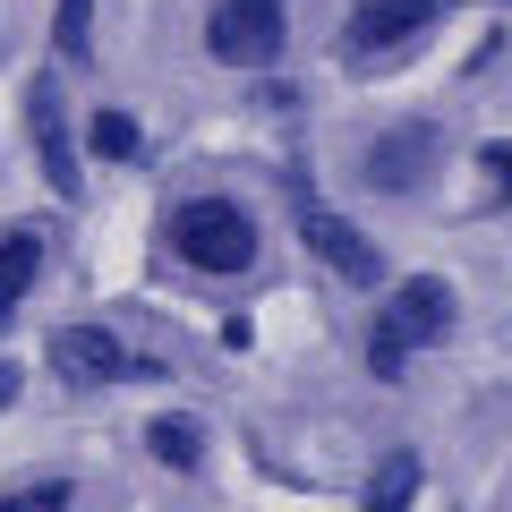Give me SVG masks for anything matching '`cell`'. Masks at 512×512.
Masks as SVG:
<instances>
[{"mask_svg": "<svg viewBox=\"0 0 512 512\" xmlns=\"http://www.w3.org/2000/svg\"><path fill=\"white\" fill-rule=\"evenodd\" d=\"M163 256L197 282H248L265 265V222L231 188H188L163 205Z\"/></svg>", "mask_w": 512, "mask_h": 512, "instance_id": "6da1fadb", "label": "cell"}, {"mask_svg": "<svg viewBox=\"0 0 512 512\" xmlns=\"http://www.w3.org/2000/svg\"><path fill=\"white\" fill-rule=\"evenodd\" d=\"M282 197H291V222H299V239H308V256L325 265L333 282H350V291H384V282H393L376 239L316 197V171H308V163H282Z\"/></svg>", "mask_w": 512, "mask_h": 512, "instance_id": "7a4b0ae2", "label": "cell"}, {"mask_svg": "<svg viewBox=\"0 0 512 512\" xmlns=\"http://www.w3.org/2000/svg\"><path fill=\"white\" fill-rule=\"evenodd\" d=\"M436 171H444V128L436 120H393V128H376V137L359 146V188L384 197V205L427 197Z\"/></svg>", "mask_w": 512, "mask_h": 512, "instance_id": "3957f363", "label": "cell"}, {"mask_svg": "<svg viewBox=\"0 0 512 512\" xmlns=\"http://www.w3.org/2000/svg\"><path fill=\"white\" fill-rule=\"evenodd\" d=\"M52 376L69 384V393H111V384H163L171 359L128 350L111 325H60L52 333Z\"/></svg>", "mask_w": 512, "mask_h": 512, "instance_id": "277c9868", "label": "cell"}, {"mask_svg": "<svg viewBox=\"0 0 512 512\" xmlns=\"http://www.w3.org/2000/svg\"><path fill=\"white\" fill-rule=\"evenodd\" d=\"M444 18H453V0H359L342 18V35H333V52H342L350 69H376V60L419 52Z\"/></svg>", "mask_w": 512, "mask_h": 512, "instance_id": "5b68a950", "label": "cell"}, {"mask_svg": "<svg viewBox=\"0 0 512 512\" xmlns=\"http://www.w3.org/2000/svg\"><path fill=\"white\" fill-rule=\"evenodd\" d=\"M18 120H26V146H35L43 188H52V197H77V188H86V163H77V120H69L60 69H35L18 86Z\"/></svg>", "mask_w": 512, "mask_h": 512, "instance_id": "8992f818", "label": "cell"}, {"mask_svg": "<svg viewBox=\"0 0 512 512\" xmlns=\"http://www.w3.org/2000/svg\"><path fill=\"white\" fill-rule=\"evenodd\" d=\"M205 52L222 69H274L291 52V9H265V0H214L205 9Z\"/></svg>", "mask_w": 512, "mask_h": 512, "instance_id": "52a82bcc", "label": "cell"}, {"mask_svg": "<svg viewBox=\"0 0 512 512\" xmlns=\"http://www.w3.org/2000/svg\"><path fill=\"white\" fill-rule=\"evenodd\" d=\"M376 316L402 333L410 350H436V342H453L461 299H453V282H444V274H410V282H384V308Z\"/></svg>", "mask_w": 512, "mask_h": 512, "instance_id": "ba28073f", "label": "cell"}, {"mask_svg": "<svg viewBox=\"0 0 512 512\" xmlns=\"http://www.w3.org/2000/svg\"><path fill=\"white\" fill-rule=\"evenodd\" d=\"M43 265H52V231L18 214L9 231H0V333L18 325V308L43 291Z\"/></svg>", "mask_w": 512, "mask_h": 512, "instance_id": "9c48e42d", "label": "cell"}, {"mask_svg": "<svg viewBox=\"0 0 512 512\" xmlns=\"http://www.w3.org/2000/svg\"><path fill=\"white\" fill-rule=\"evenodd\" d=\"M146 461L171 470V478L205 470V419H197V410H154V419H146Z\"/></svg>", "mask_w": 512, "mask_h": 512, "instance_id": "30bf717a", "label": "cell"}, {"mask_svg": "<svg viewBox=\"0 0 512 512\" xmlns=\"http://www.w3.org/2000/svg\"><path fill=\"white\" fill-rule=\"evenodd\" d=\"M77 154H94V163H146V128H137V111H120V103L86 111V137H77Z\"/></svg>", "mask_w": 512, "mask_h": 512, "instance_id": "8fae6325", "label": "cell"}, {"mask_svg": "<svg viewBox=\"0 0 512 512\" xmlns=\"http://www.w3.org/2000/svg\"><path fill=\"white\" fill-rule=\"evenodd\" d=\"M419 487H427V461L419 453H384L376 470H367V504L359 512H410V504H419Z\"/></svg>", "mask_w": 512, "mask_h": 512, "instance_id": "7c38bea8", "label": "cell"}, {"mask_svg": "<svg viewBox=\"0 0 512 512\" xmlns=\"http://www.w3.org/2000/svg\"><path fill=\"white\" fill-rule=\"evenodd\" d=\"M52 60L60 69L94 60V0H52Z\"/></svg>", "mask_w": 512, "mask_h": 512, "instance_id": "4fadbf2b", "label": "cell"}, {"mask_svg": "<svg viewBox=\"0 0 512 512\" xmlns=\"http://www.w3.org/2000/svg\"><path fill=\"white\" fill-rule=\"evenodd\" d=\"M77 504V478H18V487H0V512H69Z\"/></svg>", "mask_w": 512, "mask_h": 512, "instance_id": "5bb4252c", "label": "cell"}, {"mask_svg": "<svg viewBox=\"0 0 512 512\" xmlns=\"http://www.w3.org/2000/svg\"><path fill=\"white\" fill-rule=\"evenodd\" d=\"M410 359H419V350H410L402 333L384 325V316H367V376H376V384H402V376H410Z\"/></svg>", "mask_w": 512, "mask_h": 512, "instance_id": "9a60e30c", "label": "cell"}, {"mask_svg": "<svg viewBox=\"0 0 512 512\" xmlns=\"http://www.w3.org/2000/svg\"><path fill=\"white\" fill-rule=\"evenodd\" d=\"M478 180H487V205H495V214H512V137L478 146Z\"/></svg>", "mask_w": 512, "mask_h": 512, "instance_id": "2e32d148", "label": "cell"}, {"mask_svg": "<svg viewBox=\"0 0 512 512\" xmlns=\"http://www.w3.org/2000/svg\"><path fill=\"white\" fill-rule=\"evenodd\" d=\"M9 402H18V367L0 359V410H9Z\"/></svg>", "mask_w": 512, "mask_h": 512, "instance_id": "e0dca14e", "label": "cell"}, {"mask_svg": "<svg viewBox=\"0 0 512 512\" xmlns=\"http://www.w3.org/2000/svg\"><path fill=\"white\" fill-rule=\"evenodd\" d=\"M265 9H291V0H265Z\"/></svg>", "mask_w": 512, "mask_h": 512, "instance_id": "ac0fdd59", "label": "cell"}, {"mask_svg": "<svg viewBox=\"0 0 512 512\" xmlns=\"http://www.w3.org/2000/svg\"><path fill=\"white\" fill-rule=\"evenodd\" d=\"M487 9H512V0H487Z\"/></svg>", "mask_w": 512, "mask_h": 512, "instance_id": "d6986e66", "label": "cell"}]
</instances>
